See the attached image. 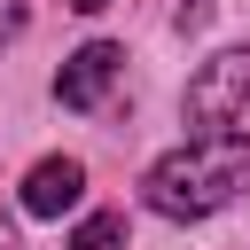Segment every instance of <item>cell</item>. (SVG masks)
Listing matches in <instances>:
<instances>
[{
    "label": "cell",
    "mask_w": 250,
    "mask_h": 250,
    "mask_svg": "<svg viewBox=\"0 0 250 250\" xmlns=\"http://www.w3.org/2000/svg\"><path fill=\"white\" fill-rule=\"evenodd\" d=\"M250 188V133H188V148L156 156L141 195L156 219H211Z\"/></svg>",
    "instance_id": "cell-1"
},
{
    "label": "cell",
    "mask_w": 250,
    "mask_h": 250,
    "mask_svg": "<svg viewBox=\"0 0 250 250\" xmlns=\"http://www.w3.org/2000/svg\"><path fill=\"white\" fill-rule=\"evenodd\" d=\"M242 117H250V47H227L188 78V125L195 133H234Z\"/></svg>",
    "instance_id": "cell-2"
},
{
    "label": "cell",
    "mask_w": 250,
    "mask_h": 250,
    "mask_svg": "<svg viewBox=\"0 0 250 250\" xmlns=\"http://www.w3.org/2000/svg\"><path fill=\"white\" fill-rule=\"evenodd\" d=\"M117 78H125V47H109V39H86V47H78V55L55 70V102H62V109H102Z\"/></svg>",
    "instance_id": "cell-3"
},
{
    "label": "cell",
    "mask_w": 250,
    "mask_h": 250,
    "mask_svg": "<svg viewBox=\"0 0 250 250\" xmlns=\"http://www.w3.org/2000/svg\"><path fill=\"white\" fill-rule=\"evenodd\" d=\"M78 195H86V164H78V156H39V164L23 172V211H31V219H62Z\"/></svg>",
    "instance_id": "cell-4"
},
{
    "label": "cell",
    "mask_w": 250,
    "mask_h": 250,
    "mask_svg": "<svg viewBox=\"0 0 250 250\" xmlns=\"http://www.w3.org/2000/svg\"><path fill=\"white\" fill-rule=\"evenodd\" d=\"M70 250H125V211H94V219L70 234Z\"/></svg>",
    "instance_id": "cell-5"
},
{
    "label": "cell",
    "mask_w": 250,
    "mask_h": 250,
    "mask_svg": "<svg viewBox=\"0 0 250 250\" xmlns=\"http://www.w3.org/2000/svg\"><path fill=\"white\" fill-rule=\"evenodd\" d=\"M23 8H31V0H0V47H8L16 31H23Z\"/></svg>",
    "instance_id": "cell-6"
},
{
    "label": "cell",
    "mask_w": 250,
    "mask_h": 250,
    "mask_svg": "<svg viewBox=\"0 0 250 250\" xmlns=\"http://www.w3.org/2000/svg\"><path fill=\"white\" fill-rule=\"evenodd\" d=\"M70 8H78V16H94V8H109V0H70Z\"/></svg>",
    "instance_id": "cell-7"
}]
</instances>
